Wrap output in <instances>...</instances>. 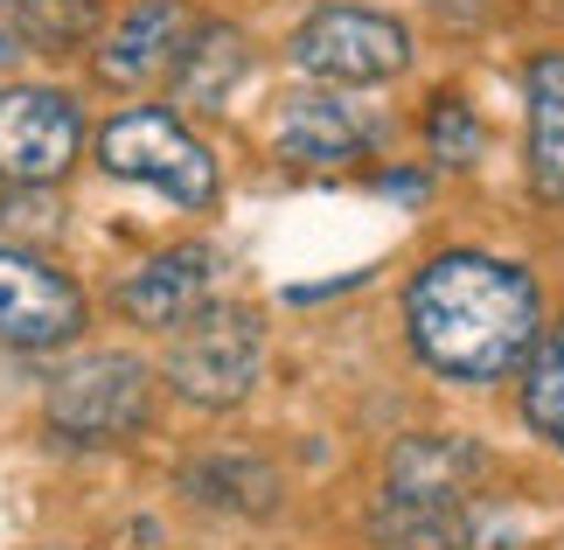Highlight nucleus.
Wrapping results in <instances>:
<instances>
[{
	"label": "nucleus",
	"instance_id": "1",
	"mask_svg": "<svg viewBox=\"0 0 564 550\" xmlns=\"http://www.w3.org/2000/svg\"><path fill=\"white\" fill-rule=\"evenodd\" d=\"M404 327L432 377L495 384L544 342V293L523 266L488 251H440L404 285Z\"/></svg>",
	"mask_w": 564,
	"mask_h": 550
},
{
	"label": "nucleus",
	"instance_id": "2",
	"mask_svg": "<svg viewBox=\"0 0 564 550\" xmlns=\"http://www.w3.org/2000/svg\"><path fill=\"white\" fill-rule=\"evenodd\" d=\"M98 168L119 174V182L161 188L167 203H182V209H209L216 203L209 147L195 140L175 112H161V105H133V112H119L112 126H105L98 133Z\"/></svg>",
	"mask_w": 564,
	"mask_h": 550
},
{
	"label": "nucleus",
	"instance_id": "3",
	"mask_svg": "<svg viewBox=\"0 0 564 550\" xmlns=\"http://www.w3.org/2000/svg\"><path fill=\"white\" fill-rule=\"evenodd\" d=\"M258 369H265V327L251 306H203L195 321H182L175 348H167V377L188 405L230 411L251 398Z\"/></svg>",
	"mask_w": 564,
	"mask_h": 550
},
{
	"label": "nucleus",
	"instance_id": "4",
	"mask_svg": "<svg viewBox=\"0 0 564 550\" xmlns=\"http://www.w3.org/2000/svg\"><path fill=\"white\" fill-rule=\"evenodd\" d=\"M154 411V377L133 356H84L50 384V432L77 446H119Z\"/></svg>",
	"mask_w": 564,
	"mask_h": 550
},
{
	"label": "nucleus",
	"instance_id": "5",
	"mask_svg": "<svg viewBox=\"0 0 564 550\" xmlns=\"http://www.w3.org/2000/svg\"><path fill=\"white\" fill-rule=\"evenodd\" d=\"M84 147V112L56 84H8L0 91V182L8 188H42L77 161Z\"/></svg>",
	"mask_w": 564,
	"mask_h": 550
},
{
	"label": "nucleus",
	"instance_id": "6",
	"mask_svg": "<svg viewBox=\"0 0 564 550\" xmlns=\"http://www.w3.org/2000/svg\"><path fill=\"white\" fill-rule=\"evenodd\" d=\"M293 63L328 84H383L411 63V35L370 8H321L293 29Z\"/></svg>",
	"mask_w": 564,
	"mask_h": 550
},
{
	"label": "nucleus",
	"instance_id": "7",
	"mask_svg": "<svg viewBox=\"0 0 564 550\" xmlns=\"http://www.w3.org/2000/svg\"><path fill=\"white\" fill-rule=\"evenodd\" d=\"M84 327V293L35 251L0 245V348H56Z\"/></svg>",
	"mask_w": 564,
	"mask_h": 550
},
{
	"label": "nucleus",
	"instance_id": "8",
	"mask_svg": "<svg viewBox=\"0 0 564 550\" xmlns=\"http://www.w3.org/2000/svg\"><path fill=\"white\" fill-rule=\"evenodd\" d=\"M488 453L460 432H411L390 446V488L383 502H411V509H460L467 488L481 481Z\"/></svg>",
	"mask_w": 564,
	"mask_h": 550
},
{
	"label": "nucleus",
	"instance_id": "9",
	"mask_svg": "<svg viewBox=\"0 0 564 550\" xmlns=\"http://www.w3.org/2000/svg\"><path fill=\"white\" fill-rule=\"evenodd\" d=\"M216 293V251L203 245H182V251H161L119 285V314L140 321V327H182L209 306Z\"/></svg>",
	"mask_w": 564,
	"mask_h": 550
},
{
	"label": "nucleus",
	"instance_id": "10",
	"mask_svg": "<svg viewBox=\"0 0 564 550\" xmlns=\"http://www.w3.org/2000/svg\"><path fill=\"white\" fill-rule=\"evenodd\" d=\"M188 35H195V21L175 8V0H147V8H133L112 29V42L98 50V77L105 84H154L161 71H175L182 50H188Z\"/></svg>",
	"mask_w": 564,
	"mask_h": 550
},
{
	"label": "nucleus",
	"instance_id": "11",
	"mask_svg": "<svg viewBox=\"0 0 564 550\" xmlns=\"http://www.w3.org/2000/svg\"><path fill=\"white\" fill-rule=\"evenodd\" d=\"M272 140L300 168H341V161H356V153L370 147V126H362L341 98H293L286 112H279Z\"/></svg>",
	"mask_w": 564,
	"mask_h": 550
},
{
	"label": "nucleus",
	"instance_id": "12",
	"mask_svg": "<svg viewBox=\"0 0 564 550\" xmlns=\"http://www.w3.org/2000/svg\"><path fill=\"white\" fill-rule=\"evenodd\" d=\"M523 98H530V182L536 195L564 203V56H536L523 71Z\"/></svg>",
	"mask_w": 564,
	"mask_h": 550
},
{
	"label": "nucleus",
	"instance_id": "13",
	"mask_svg": "<svg viewBox=\"0 0 564 550\" xmlns=\"http://www.w3.org/2000/svg\"><path fill=\"white\" fill-rule=\"evenodd\" d=\"M182 488L209 509H230V516H272L279 509V474L251 453H209L182 474Z\"/></svg>",
	"mask_w": 564,
	"mask_h": 550
},
{
	"label": "nucleus",
	"instance_id": "14",
	"mask_svg": "<svg viewBox=\"0 0 564 550\" xmlns=\"http://www.w3.org/2000/svg\"><path fill=\"white\" fill-rule=\"evenodd\" d=\"M245 71H251L245 35L224 29V21H203V29L188 35L182 63H175V84H182V98H195V105H230V91H237Z\"/></svg>",
	"mask_w": 564,
	"mask_h": 550
},
{
	"label": "nucleus",
	"instance_id": "15",
	"mask_svg": "<svg viewBox=\"0 0 564 550\" xmlns=\"http://www.w3.org/2000/svg\"><path fill=\"white\" fill-rule=\"evenodd\" d=\"M0 29H8L21 50L70 56L98 35V0H0Z\"/></svg>",
	"mask_w": 564,
	"mask_h": 550
},
{
	"label": "nucleus",
	"instance_id": "16",
	"mask_svg": "<svg viewBox=\"0 0 564 550\" xmlns=\"http://www.w3.org/2000/svg\"><path fill=\"white\" fill-rule=\"evenodd\" d=\"M377 543L383 550H474V516L467 509H411V502H383L377 509Z\"/></svg>",
	"mask_w": 564,
	"mask_h": 550
},
{
	"label": "nucleus",
	"instance_id": "17",
	"mask_svg": "<svg viewBox=\"0 0 564 550\" xmlns=\"http://www.w3.org/2000/svg\"><path fill=\"white\" fill-rule=\"evenodd\" d=\"M523 418L564 453V321L530 348V369H523Z\"/></svg>",
	"mask_w": 564,
	"mask_h": 550
},
{
	"label": "nucleus",
	"instance_id": "18",
	"mask_svg": "<svg viewBox=\"0 0 564 550\" xmlns=\"http://www.w3.org/2000/svg\"><path fill=\"white\" fill-rule=\"evenodd\" d=\"M425 147H432V161H446V168H474L481 161V119L467 112V98H440L425 112Z\"/></svg>",
	"mask_w": 564,
	"mask_h": 550
},
{
	"label": "nucleus",
	"instance_id": "19",
	"mask_svg": "<svg viewBox=\"0 0 564 550\" xmlns=\"http://www.w3.org/2000/svg\"><path fill=\"white\" fill-rule=\"evenodd\" d=\"M383 195H404V203H419V195H425V174H383Z\"/></svg>",
	"mask_w": 564,
	"mask_h": 550
},
{
	"label": "nucleus",
	"instance_id": "20",
	"mask_svg": "<svg viewBox=\"0 0 564 550\" xmlns=\"http://www.w3.org/2000/svg\"><path fill=\"white\" fill-rule=\"evenodd\" d=\"M14 56H21V42H14L8 29H0V71H8V63H14Z\"/></svg>",
	"mask_w": 564,
	"mask_h": 550
}]
</instances>
